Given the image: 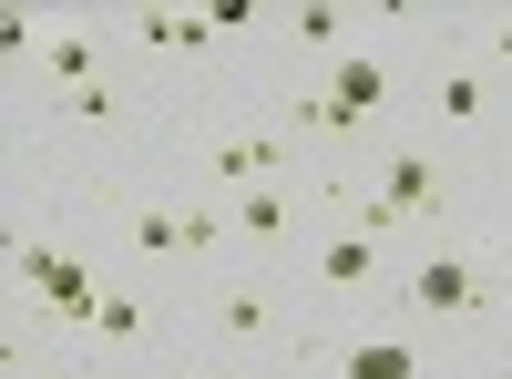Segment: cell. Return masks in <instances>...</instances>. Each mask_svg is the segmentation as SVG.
<instances>
[{"instance_id": "6da1fadb", "label": "cell", "mask_w": 512, "mask_h": 379, "mask_svg": "<svg viewBox=\"0 0 512 379\" xmlns=\"http://www.w3.org/2000/svg\"><path fill=\"white\" fill-rule=\"evenodd\" d=\"M379 205H390L400 226H431V216H451V164L431 154V144H390L379 154V185H369Z\"/></svg>"}, {"instance_id": "7a4b0ae2", "label": "cell", "mask_w": 512, "mask_h": 379, "mask_svg": "<svg viewBox=\"0 0 512 379\" xmlns=\"http://www.w3.org/2000/svg\"><path fill=\"white\" fill-rule=\"evenodd\" d=\"M400 298L420 308V318H441V328H461V318H482V267L472 257H451V246H431L410 277H400Z\"/></svg>"}, {"instance_id": "3957f363", "label": "cell", "mask_w": 512, "mask_h": 379, "mask_svg": "<svg viewBox=\"0 0 512 379\" xmlns=\"http://www.w3.org/2000/svg\"><path fill=\"white\" fill-rule=\"evenodd\" d=\"M287 175H297V134H287V123H246V134L216 144V185H226V195L287 185Z\"/></svg>"}, {"instance_id": "277c9868", "label": "cell", "mask_w": 512, "mask_h": 379, "mask_svg": "<svg viewBox=\"0 0 512 379\" xmlns=\"http://www.w3.org/2000/svg\"><path fill=\"white\" fill-rule=\"evenodd\" d=\"M318 287H338V298H369V287H379V236H369V226H338V236L318 246Z\"/></svg>"}, {"instance_id": "5b68a950", "label": "cell", "mask_w": 512, "mask_h": 379, "mask_svg": "<svg viewBox=\"0 0 512 379\" xmlns=\"http://www.w3.org/2000/svg\"><path fill=\"white\" fill-rule=\"evenodd\" d=\"M226 226H236L246 246H277V236H297V175H287V185H256V195H236V205H226Z\"/></svg>"}, {"instance_id": "8992f818", "label": "cell", "mask_w": 512, "mask_h": 379, "mask_svg": "<svg viewBox=\"0 0 512 379\" xmlns=\"http://www.w3.org/2000/svg\"><path fill=\"white\" fill-rule=\"evenodd\" d=\"M93 308H103V287H93V267H82V257H62V277L31 298L41 328H93Z\"/></svg>"}, {"instance_id": "52a82bcc", "label": "cell", "mask_w": 512, "mask_h": 379, "mask_svg": "<svg viewBox=\"0 0 512 379\" xmlns=\"http://www.w3.org/2000/svg\"><path fill=\"white\" fill-rule=\"evenodd\" d=\"M41 82H52L62 103H72V93H93V82H103V41H93V31H62V41H41Z\"/></svg>"}, {"instance_id": "ba28073f", "label": "cell", "mask_w": 512, "mask_h": 379, "mask_svg": "<svg viewBox=\"0 0 512 379\" xmlns=\"http://www.w3.org/2000/svg\"><path fill=\"white\" fill-rule=\"evenodd\" d=\"M267 328H277L267 287H216V339L226 349H267Z\"/></svg>"}, {"instance_id": "9c48e42d", "label": "cell", "mask_w": 512, "mask_h": 379, "mask_svg": "<svg viewBox=\"0 0 512 379\" xmlns=\"http://www.w3.org/2000/svg\"><path fill=\"white\" fill-rule=\"evenodd\" d=\"M328 369L338 379H420V349L410 339H359V349H338Z\"/></svg>"}, {"instance_id": "30bf717a", "label": "cell", "mask_w": 512, "mask_h": 379, "mask_svg": "<svg viewBox=\"0 0 512 379\" xmlns=\"http://www.w3.org/2000/svg\"><path fill=\"white\" fill-rule=\"evenodd\" d=\"M134 41H154V52H205V41H216V11H144Z\"/></svg>"}, {"instance_id": "8fae6325", "label": "cell", "mask_w": 512, "mask_h": 379, "mask_svg": "<svg viewBox=\"0 0 512 379\" xmlns=\"http://www.w3.org/2000/svg\"><path fill=\"white\" fill-rule=\"evenodd\" d=\"M482 103H492V93H482V72H461V62H451V72H431V113H441V123H461V134H472Z\"/></svg>"}, {"instance_id": "7c38bea8", "label": "cell", "mask_w": 512, "mask_h": 379, "mask_svg": "<svg viewBox=\"0 0 512 379\" xmlns=\"http://www.w3.org/2000/svg\"><path fill=\"white\" fill-rule=\"evenodd\" d=\"M93 339H103V349H134V339H144V298H134V287H103Z\"/></svg>"}, {"instance_id": "4fadbf2b", "label": "cell", "mask_w": 512, "mask_h": 379, "mask_svg": "<svg viewBox=\"0 0 512 379\" xmlns=\"http://www.w3.org/2000/svg\"><path fill=\"white\" fill-rule=\"evenodd\" d=\"M134 257H185V216H175V205H144V216H134Z\"/></svg>"}, {"instance_id": "5bb4252c", "label": "cell", "mask_w": 512, "mask_h": 379, "mask_svg": "<svg viewBox=\"0 0 512 379\" xmlns=\"http://www.w3.org/2000/svg\"><path fill=\"white\" fill-rule=\"evenodd\" d=\"M11 277H21L31 298H41V287L62 277V246H41V236H11Z\"/></svg>"}, {"instance_id": "9a60e30c", "label": "cell", "mask_w": 512, "mask_h": 379, "mask_svg": "<svg viewBox=\"0 0 512 379\" xmlns=\"http://www.w3.org/2000/svg\"><path fill=\"white\" fill-rule=\"evenodd\" d=\"M338 31H349V21H338V11H287V41H308V52H328Z\"/></svg>"}, {"instance_id": "2e32d148", "label": "cell", "mask_w": 512, "mask_h": 379, "mask_svg": "<svg viewBox=\"0 0 512 379\" xmlns=\"http://www.w3.org/2000/svg\"><path fill=\"white\" fill-rule=\"evenodd\" d=\"M62 113H72V123H113V113H123V93H113V82H93V93H72Z\"/></svg>"}, {"instance_id": "e0dca14e", "label": "cell", "mask_w": 512, "mask_h": 379, "mask_svg": "<svg viewBox=\"0 0 512 379\" xmlns=\"http://www.w3.org/2000/svg\"><path fill=\"white\" fill-rule=\"evenodd\" d=\"M31 379H93V369H72V359H41V369H31Z\"/></svg>"}, {"instance_id": "ac0fdd59", "label": "cell", "mask_w": 512, "mask_h": 379, "mask_svg": "<svg viewBox=\"0 0 512 379\" xmlns=\"http://www.w3.org/2000/svg\"><path fill=\"white\" fill-rule=\"evenodd\" d=\"M492 62H512V21H492Z\"/></svg>"}, {"instance_id": "d6986e66", "label": "cell", "mask_w": 512, "mask_h": 379, "mask_svg": "<svg viewBox=\"0 0 512 379\" xmlns=\"http://www.w3.org/2000/svg\"><path fill=\"white\" fill-rule=\"evenodd\" d=\"M175 379H236V369H175Z\"/></svg>"}, {"instance_id": "ffe728a7", "label": "cell", "mask_w": 512, "mask_h": 379, "mask_svg": "<svg viewBox=\"0 0 512 379\" xmlns=\"http://www.w3.org/2000/svg\"><path fill=\"white\" fill-rule=\"evenodd\" d=\"M328 379H338V369H328Z\"/></svg>"}]
</instances>
